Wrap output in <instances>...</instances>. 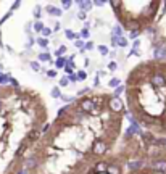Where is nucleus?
<instances>
[{
	"instance_id": "obj_1",
	"label": "nucleus",
	"mask_w": 166,
	"mask_h": 174,
	"mask_svg": "<svg viewBox=\"0 0 166 174\" xmlns=\"http://www.w3.org/2000/svg\"><path fill=\"white\" fill-rule=\"evenodd\" d=\"M108 148H110V145L107 144V140H103L102 137H98L94 140L92 144V153L97 155V157H102V155H105L108 152Z\"/></svg>"
},
{
	"instance_id": "obj_2",
	"label": "nucleus",
	"mask_w": 166,
	"mask_h": 174,
	"mask_svg": "<svg viewBox=\"0 0 166 174\" xmlns=\"http://www.w3.org/2000/svg\"><path fill=\"white\" fill-rule=\"evenodd\" d=\"M76 105H78L84 113H92L94 108H95V102H94L92 97H86V98H82L81 102H78Z\"/></svg>"
},
{
	"instance_id": "obj_3",
	"label": "nucleus",
	"mask_w": 166,
	"mask_h": 174,
	"mask_svg": "<svg viewBox=\"0 0 166 174\" xmlns=\"http://www.w3.org/2000/svg\"><path fill=\"white\" fill-rule=\"evenodd\" d=\"M108 108H110L111 113H120L123 108H124V103H123V100L120 97H115L113 95L110 98V103H108Z\"/></svg>"
},
{
	"instance_id": "obj_4",
	"label": "nucleus",
	"mask_w": 166,
	"mask_h": 174,
	"mask_svg": "<svg viewBox=\"0 0 166 174\" xmlns=\"http://www.w3.org/2000/svg\"><path fill=\"white\" fill-rule=\"evenodd\" d=\"M150 81H152V86L155 87H166V78L161 73H153L150 76Z\"/></svg>"
},
{
	"instance_id": "obj_5",
	"label": "nucleus",
	"mask_w": 166,
	"mask_h": 174,
	"mask_svg": "<svg viewBox=\"0 0 166 174\" xmlns=\"http://www.w3.org/2000/svg\"><path fill=\"white\" fill-rule=\"evenodd\" d=\"M150 168L155 169L156 172H166V160L164 158H156L150 163Z\"/></svg>"
},
{
	"instance_id": "obj_6",
	"label": "nucleus",
	"mask_w": 166,
	"mask_h": 174,
	"mask_svg": "<svg viewBox=\"0 0 166 174\" xmlns=\"http://www.w3.org/2000/svg\"><path fill=\"white\" fill-rule=\"evenodd\" d=\"M153 58L155 60H164L166 58V47L164 45L155 47L153 49Z\"/></svg>"
},
{
	"instance_id": "obj_7",
	"label": "nucleus",
	"mask_w": 166,
	"mask_h": 174,
	"mask_svg": "<svg viewBox=\"0 0 166 174\" xmlns=\"http://www.w3.org/2000/svg\"><path fill=\"white\" fill-rule=\"evenodd\" d=\"M142 166H144V160H131V161L127 163L129 171H139Z\"/></svg>"
},
{
	"instance_id": "obj_8",
	"label": "nucleus",
	"mask_w": 166,
	"mask_h": 174,
	"mask_svg": "<svg viewBox=\"0 0 166 174\" xmlns=\"http://www.w3.org/2000/svg\"><path fill=\"white\" fill-rule=\"evenodd\" d=\"M78 7H79V10L81 11H91L92 10V7H94V2H89V0H79L78 2Z\"/></svg>"
},
{
	"instance_id": "obj_9",
	"label": "nucleus",
	"mask_w": 166,
	"mask_h": 174,
	"mask_svg": "<svg viewBox=\"0 0 166 174\" xmlns=\"http://www.w3.org/2000/svg\"><path fill=\"white\" fill-rule=\"evenodd\" d=\"M29 142H31L29 139H24V140L20 144V147H18V150H16V157H23V155L26 153V150L29 148Z\"/></svg>"
},
{
	"instance_id": "obj_10",
	"label": "nucleus",
	"mask_w": 166,
	"mask_h": 174,
	"mask_svg": "<svg viewBox=\"0 0 166 174\" xmlns=\"http://www.w3.org/2000/svg\"><path fill=\"white\" fill-rule=\"evenodd\" d=\"M37 166H39V163H37V158H36V157H31L29 160H26L24 169H26V171H32V169H36Z\"/></svg>"
},
{
	"instance_id": "obj_11",
	"label": "nucleus",
	"mask_w": 166,
	"mask_h": 174,
	"mask_svg": "<svg viewBox=\"0 0 166 174\" xmlns=\"http://www.w3.org/2000/svg\"><path fill=\"white\" fill-rule=\"evenodd\" d=\"M108 166H110V163L107 161H98L95 164V168H94V172H107L108 171Z\"/></svg>"
},
{
	"instance_id": "obj_12",
	"label": "nucleus",
	"mask_w": 166,
	"mask_h": 174,
	"mask_svg": "<svg viewBox=\"0 0 166 174\" xmlns=\"http://www.w3.org/2000/svg\"><path fill=\"white\" fill-rule=\"evenodd\" d=\"M40 134H42V131H39V129H31L29 134H27V139H29L31 142H34V140H39Z\"/></svg>"
},
{
	"instance_id": "obj_13",
	"label": "nucleus",
	"mask_w": 166,
	"mask_h": 174,
	"mask_svg": "<svg viewBox=\"0 0 166 174\" xmlns=\"http://www.w3.org/2000/svg\"><path fill=\"white\" fill-rule=\"evenodd\" d=\"M47 10V13H50V15H55V16H61L63 15V11L60 10V8H56V7H52V5H49L45 8Z\"/></svg>"
},
{
	"instance_id": "obj_14",
	"label": "nucleus",
	"mask_w": 166,
	"mask_h": 174,
	"mask_svg": "<svg viewBox=\"0 0 166 174\" xmlns=\"http://www.w3.org/2000/svg\"><path fill=\"white\" fill-rule=\"evenodd\" d=\"M65 36H66V39H71V40H74V42L81 37V34H76V32H73L71 29H66L65 31Z\"/></svg>"
},
{
	"instance_id": "obj_15",
	"label": "nucleus",
	"mask_w": 166,
	"mask_h": 174,
	"mask_svg": "<svg viewBox=\"0 0 166 174\" xmlns=\"http://www.w3.org/2000/svg\"><path fill=\"white\" fill-rule=\"evenodd\" d=\"M107 174H121V169H120V166H118V164L110 163V166H108Z\"/></svg>"
},
{
	"instance_id": "obj_16",
	"label": "nucleus",
	"mask_w": 166,
	"mask_h": 174,
	"mask_svg": "<svg viewBox=\"0 0 166 174\" xmlns=\"http://www.w3.org/2000/svg\"><path fill=\"white\" fill-rule=\"evenodd\" d=\"M66 62H68V58H63V56H60L58 60H55V68H58V69H61V68H63V69H65V66H66Z\"/></svg>"
},
{
	"instance_id": "obj_17",
	"label": "nucleus",
	"mask_w": 166,
	"mask_h": 174,
	"mask_svg": "<svg viewBox=\"0 0 166 174\" xmlns=\"http://www.w3.org/2000/svg\"><path fill=\"white\" fill-rule=\"evenodd\" d=\"M39 60H40V62H53V60H52V55L49 53V52H40V53H39Z\"/></svg>"
},
{
	"instance_id": "obj_18",
	"label": "nucleus",
	"mask_w": 166,
	"mask_h": 174,
	"mask_svg": "<svg viewBox=\"0 0 166 174\" xmlns=\"http://www.w3.org/2000/svg\"><path fill=\"white\" fill-rule=\"evenodd\" d=\"M8 82H11V78H10V74H0V86H5V84Z\"/></svg>"
},
{
	"instance_id": "obj_19",
	"label": "nucleus",
	"mask_w": 166,
	"mask_h": 174,
	"mask_svg": "<svg viewBox=\"0 0 166 174\" xmlns=\"http://www.w3.org/2000/svg\"><path fill=\"white\" fill-rule=\"evenodd\" d=\"M113 37H123V27L120 26V24H116L115 27H113Z\"/></svg>"
},
{
	"instance_id": "obj_20",
	"label": "nucleus",
	"mask_w": 166,
	"mask_h": 174,
	"mask_svg": "<svg viewBox=\"0 0 166 174\" xmlns=\"http://www.w3.org/2000/svg\"><path fill=\"white\" fill-rule=\"evenodd\" d=\"M37 44H39V47H42L44 50L49 49V40H47L45 37H39V39H37Z\"/></svg>"
},
{
	"instance_id": "obj_21",
	"label": "nucleus",
	"mask_w": 166,
	"mask_h": 174,
	"mask_svg": "<svg viewBox=\"0 0 166 174\" xmlns=\"http://www.w3.org/2000/svg\"><path fill=\"white\" fill-rule=\"evenodd\" d=\"M140 32H142V29H136V31H131V32H129V39H131V40H132V39H134V40H137V37L140 36Z\"/></svg>"
},
{
	"instance_id": "obj_22",
	"label": "nucleus",
	"mask_w": 166,
	"mask_h": 174,
	"mask_svg": "<svg viewBox=\"0 0 166 174\" xmlns=\"http://www.w3.org/2000/svg\"><path fill=\"white\" fill-rule=\"evenodd\" d=\"M44 27H45V26L42 24V21H36V23H34V31H36V32H42V31H44Z\"/></svg>"
},
{
	"instance_id": "obj_23",
	"label": "nucleus",
	"mask_w": 166,
	"mask_h": 174,
	"mask_svg": "<svg viewBox=\"0 0 166 174\" xmlns=\"http://www.w3.org/2000/svg\"><path fill=\"white\" fill-rule=\"evenodd\" d=\"M108 86H110V87H115V89H116V87H120V86H121V82H120V79H118V78H113L111 81L108 82Z\"/></svg>"
},
{
	"instance_id": "obj_24",
	"label": "nucleus",
	"mask_w": 166,
	"mask_h": 174,
	"mask_svg": "<svg viewBox=\"0 0 166 174\" xmlns=\"http://www.w3.org/2000/svg\"><path fill=\"white\" fill-rule=\"evenodd\" d=\"M52 97H53V98H61V92H60L58 87H53V89H52Z\"/></svg>"
},
{
	"instance_id": "obj_25",
	"label": "nucleus",
	"mask_w": 166,
	"mask_h": 174,
	"mask_svg": "<svg viewBox=\"0 0 166 174\" xmlns=\"http://www.w3.org/2000/svg\"><path fill=\"white\" fill-rule=\"evenodd\" d=\"M98 52H100L102 56H107L108 55V47L107 45H98Z\"/></svg>"
},
{
	"instance_id": "obj_26",
	"label": "nucleus",
	"mask_w": 166,
	"mask_h": 174,
	"mask_svg": "<svg viewBox=\"0 0 166 174\" xmlns=\"http://www.w3.org/2000/svg\"><path fill=\"white\" fill-rule=\"evenodd\" d=\"M86 78H87V73L84 71V69L78 71V81H86Z\"/></svg>"
},
{
	"instance_id": "obj_27",
	"label": "nucleus",
	"mask_w": 166,
	"mask_h": 174,
	"mask_svg": "<svg viewBox=\"0 0 166 174\" xmlns=\"http://www.w3.org/2000/svg\"><path fill=\"white\" fill-rule=\"evenodd\" d=\"M126 45H127V39L126 37H120V39H118V47L123 49V47H126Z\"/></svg>"
},
{
	"instance_id": "obj_28",
	"label": "nucleus",
	"mask_w": 166,
	"mask_h": 174,
	"mask_svg": "<svg viewBox=\"0 0 166 174\" xmlns=\"http://www.w3.org/2000/svg\"><path fill=\"white\" fill-rule=\"evenodd\" d=\"M74 45L78 47V49H79L81 52H84V50H86V44H84L82 40H76V42H74Z\"/></svg>"
},
{
	"instance_id": "obj_29",
	"label": "nucleus",
	"mask_w": 166,
	"mask_h": 174,
	"mask_svg": "<svg viewBox=\"0 0 166 174\" xmlns=\"http://www.w3.org/2000/svg\"><path fill=\"white\" fill-rule=\"evenodd\" d=\"M68 84H69V78L68 76H65V78L60 79V87H66Z\"/></svg>"
},
{
	"instance_id": "obj_30",
	"label": "nucleus",
	"mask_w": 166,
	"mask_h": 174,
	"mask_svg": "<svg viewBox=\"0 0 166 174\" xmlns=\"http://www.w3.org/2000/svg\"><path fill=\"white\" fill-rule=\"evenodd\" d=\"M29 66L32 68V69H34V71H40V65L39 63H37V62H29Z\"/></svg>"
},
{
	"instance_id": "obj_31",
	"label": "nucleus",
	"mask_w": 166,
	"mask_h": 174,
	"mask_svg": "<svg viewBox=\"0 0 166 174\" xmlns=\"http://www.w3.org/2000/svg\"><path fill=\"white\" fill-rule=\"evenodd\" d=\"M68 111H69V106H63V108H60V110H58V118H61V116L66 115Z\"/></svg>"
},
{
	"instance_id": "obj_32",
	"label": "nucleus",
	"mask_w": 166,
	"mask_h": 174,
	"mask_svg": "<svg viewBox=\"0 0 166 174\" xmlns=\"http://www.w3.org/2000/svg\"><path fill=\"white\" fill-rule=\"evenodd\" d=\"M65 52H66V47H65V45H60V49H58V50H55V55L60 58V55H63Z\"/></svg>"
},
{
	"instance_id": "obj_33",
	"label": "nucleus",
	"mask_w": 166,
	"mask_h": 174,
	"mask_svg": "<svg viewBox=\"0 0 166 174\" xmlns=\"http://www.w3.org/2000/svg\"><path fill=\"white\" fill-rule=\"evenodd\" d=\"M61 5H63L65 10H69L71 5H73V2H71V0H63V2H61Z\"/></svg>"
},
{
	"instance_id": "obj_34",
	"label": "nucleus",
	"mask_w": 166,
	"mask_h": 174,
	"mask_svg": "<svg viewBox=\"0 0 166 174\" xmlns=\"http://www.w3.org/2000/svg\"><path fill=\"white\" fill-rule=\"evenodd\" d=\"M79 34H81V37H82V39H89V36H91V34H89V29H87V27H84V29L79 32Z\"/></svg>"
},
{
	"instance_id": "obj_35",
	"label": "nucleus",
	"mask_w": 166,
	"mask_h": 174,
	"mask_svg": "<svg viewBox=\"0 0 166 174\" xmlns=\"http://www.w3.org/2000/svg\"><path fill=\"white\" fill-rule=\"evenodd\" d=\"M52 32H53V29H50V27H44V31H42L40 34L44 36V37H49V36L52 34Z\"/></svg>"
},
{
	"instance_id": "obj_36",
	"label": "nucleus",
	"mask_w": 166,
	"mask_h": 174,
	"mask_svg": "<svg viewBox=\"0 0 166 174\" xmlns=\"http://www.w3.org/2000/svg\"><path fill=\"white\" fill-rule=\"evenodd\" d=\"M123 92H124V86H120V87H116V89H115V97H120Z\"/></svg>"
},
{
	"instance_id": "obj_37",
	"label": "nucleus",
	"mask_w": 166,
	"mask_h": 174,
	"mask_svg": "<svg viewBox=\"0 0 166 174\" xmlns=\"http://www.w3.org/2000/svg\"><path fill=\"white\" fill-rule=\"evenodd\" d=\"M61 100L71 103V102H74V97H73V95H61Z\"/></svg>"
},
{
	"instance_id": "obj_38",
	"label": "nucleus",
	"mask_w": 166,
	"mask_h": 174,
	"mask_svg": "<svg viewBox=\"0 0 166 174\" xmlns=\"http://www.w3.org/2000/svg\"><path fill=\"white\" fill-rule=\"evenodd\" d=\"M78 18H79L81 21H86V18H87V13H86V11H81V10H79V11H78Z\"/></svg>"
},
{
	"instance_id": "obj_39",
	"label": "nucleus",
	"mask_w": 166,
	"mask_h": 174,
	"mask_svg": "<svg viewBox=\"0 0 166 174\" xmlns=\"http://www.w3.org/2000/svg\"><path fill=\"white\" fill-rule=\"evenodd\" d=\"M34 18L39 21V18H40V7H36L34 8Z\"/></svg>"
},
{
	"instance_id": "obj_40",
	"label": "nucleus",
	"mask_w": 166,
	"mask_h": 174,
	"mask_svg": "<svg viewBox=\"0 0 166 174\" xmlns=\"http://www.w3.org/2000/svg\"><path fill=\"white\" fill-rule=\"evenodd\" d=\"M116 68H118V65H116L115 62L108 63V69H110V71H116Z\"/></svg>"
},
{
	"instance_id": "obj_41",
	"label": "nucleus",
	"mask_w": 166,
	"mask_h": 174,
	"mask_svg": "<svg viewBox=\"0 0 166 174\" xmlns=\"http://www.w3.org/2000/svg\"><path fill=\"white\" fill-rule=\"evenodd\" d=\"M94 5H95V7H105V5H107V2H102V0H95V2H94Z\"/></svg>"
},
{
	"instance_id": "obj_42",
	"label": "nucleus",
	"mask_w": 166,
	"mask_h": 174,
	"mask_svg": "<svg viewBox=\"0 0 166 174\" xmlns=\"http://www.w3.org/2000/svg\"><path fill=\"white\" fill-rule=\"evenodd\" d=\"M47 76H49V78H55V76H56V69H49Z\"/></svg>"
},
{
	"instance_id": "obj_43",
	"label": "nucleus",
	"mask_w": 166,
	"mask_h": 174,
	"mask_svg": "<svg viewBox=\"0 0 166 174\" xmlns=\"http://www.w3.org/2000/svg\"><path fill=\"white\" fill-rule=\"evenodd\" d=\"M20 5H21V2H13V5H11V11H15Z\"/></svg>"
},
{
	"instance_id": "obj_44",
	"label": "nucleus",
	"mask_w": 166,
	"mask_h": 174,
	"mask_svg": "<svg viewBox=\"0 0 166 174\" xmlns=\"http://www.w3.org/2000/svg\"><path fill=\"white\" fill-rule=\"evenodd\" d=\"M139 45H140V42L139 40H134V44H132V50H137V49H139Z\"/></svg>"
},
{
	"instance_id": "obj_45",
	"label": "nucleus",
	"mask_w": 166,
	"mask_h": 174,
	"mask_svg": "<svg viewBox=\"0 0 166 174\" xmlns=\"http://www.w3.org/2000/svg\"><path fill=\"white\" fill-rule=\"evenodd\" d=\"M86 50H94V44H92V42H87V44H86Z\"/></svg>"
},
{
	"instance_id": "obj_46",
	"label": "nucleus",
	"mask_w": 166,
	"mask_h": 174,
	"mask_svg": "<svg viewBox=\"0 0 166 174\" xmlns=\"http://www.w3.org/2000/svg\"><path fill=\"white\" fill-rule=\"evenodd\" d=\"M10 16H11V11H10V13H7V15L3 16V18H2V21H0V23H5V21H7L8 18H10Z\"/></svg>"
},
{
	"instance_id": "obj_47",
	"label": "nucleus",
	"mask_w": 166,
	"mask_h": 174,
	"mask_svg": "<svg viewBox=\"0 0 166 174\" xmlns=\"http://www.w3.org/2000/svg\"><path fill=\"white\" fill-rule=\"evenodd\" d=\"M111 44L113 47H118V37H111Z\"/></svg>"
},
{
	"instance_id": "obj_48",
	"label": "nucleus",
	"mask_w": 166,
	"mask_h": 174,
	"mask_svg": "<svg viewBox=\"0 0 166 174\" xmlns=\"http://www.w3.org/2000/svg\"><path fill=\"white\" fill-rule=\"evenodd\" d=\"M49 129H50V124H49V123H45V126L42 128V132H47Z\"/></svg>"
},
{
	"instance_id": "obj_49",
	"label": "nucleus",
	"mask_w": 166,
	"mask_h": 174,
	"mask_svg": "<svg viewBox=\"0 0 166 174\" xmlns=\"http://www.w3.org/2000/svg\"><path fill=\"white\" fill-rule=\"evenodd\" d=\"M69 82H78V76H74V74L69 76Z\"/></svg>"
},
{
	"instance_id": "obj_50",
	"label": "nucleus",
	"mask_w": 166,
	"mask_h": 174,
	"mask_svg": "<svg viewBox=\"0 0 166 174\" xmlns=\"http://www.w3.org/2000/svg\"><path fill=\"white\" fill-rule=\"evenodd\" d=\"M87 92H89V89H82V90H79V92H78V95L81 97V95H84V93H87Z\"/></svg>"
},
{
	"instance_id": "obj_51",
	"label": "nucleus",
	"mask_w": 166,
	"mask_h": 174,
	"mask_svg": "<svg viewBox=\"0 0 166 174\" xmlns=\"http://www.w3.org/2000/svg\"><path fill=\"white\" fill-rule=\"evenodd\" d=\"M60 29V24H58V23H56V24H55V27H53V31L56 32V31H58Z\"/></svg>"
},
{
	"instance_id": "obj_52",
	"label": "nucleus",
	"mask_w": 166,
	"mask_h": 174,
	"mask_svg": "<svg viewBox=\"0 0 166 174\" xmlns=\"http://www.w3.org/2000/svg\"><path fill=\"white\" fill-rule=\"evenodd\" d=\"M94 84H95V86H98V84H100V79H98V78H95V81H94Z\"/></svg>"
},
{
	"instance_id": "obj_53",
	"label": "nucleus",
	"mask_w": 166,
	"mask_h": 174,
	"mask_svg": "<svg viewBox=\"0 0 166 174\" xmlns=\"http://www.w3.org/2000/svg\"><path fill=\"white\" fill-rule=\"evenodd\" d=\"M2 108H3V102H2V98H0V111H2Z\"/></svg>"
},
{
	"instance_id": "obj_54",
	"label": "nucleus",
	"mask_w": 166,
	"mask_h": 174,
	"mask_svg": "<svg viewBox=\"0 0 166 174\" xmlns=\"http://www.w3.org/2000/svg\"><path fill=\"white\" fill-rule=\"evenodd\" d=\"M18 174H27V171L24 169V171H21V172H18Z\"/></svg>"
},
{
	"instance_id": "obj_55",
	"label": "nucleus",
	"mask_w": 166,
	"mask_h": 174,
	"mask_svg": "<svg viewBox=\"0 0 166 174\" xmlns=\"http://www.w3.org/2000/svg\"><path fill=\"white\" fill-rule=\"evenodd\" d=\"M0 71H3V66H2V65H0ZM0 74H2V73H0Z\"/></svg>"
}]
</instances>
